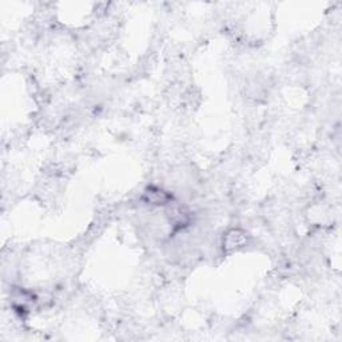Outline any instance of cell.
<instances>
[{
  "label": "cell",
  "mask_w": 342,
  "mask_h": 342,
  "mask_svg": "<svg viewBox=\"0 0 342 342\" xmlns=\"http://www.w3.org/2000/svg\"><path fill=\"white\" fill-rule=\"evenodd\" d=\"M246 242V234L241 230H231L226 237L225 241V247L226 249H237L241 247Z\"/></svg>",
  "instance_id": "1"
}]
</instances>
